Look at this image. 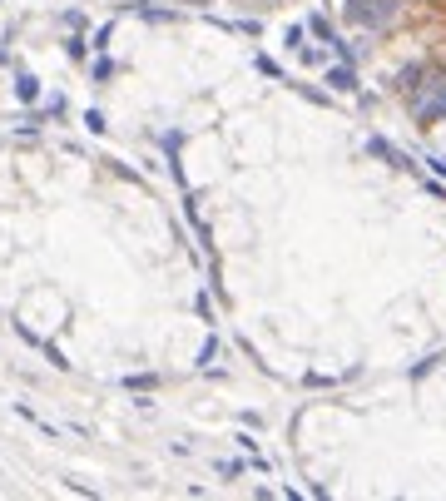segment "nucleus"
<instances>
[{
    "mask_svg": "<svg viewBox=\"0 0 446 501\" xmlns=\"http://www.w3.org/2000/svg\"><path fill=\"white\" fill-rule=\"evenodd\" d=\"M15 95H20V99L30 104V99L40 95V80H30V75H20V80H15Z\"/></svg>",
    "mask_w": 446,
    "mask_h": 501,
    "instance_id": "6",
    "label": "nucleus"
},
{
    "mask_svg": "<svg viewBox=\"0 0 446 501\" xmlns=\"http://www.w3.org/2000/svg\"><path fill=\"white\" fill-rule=\"evenodd\" d=\"M367 149H372L377 159H387V164H392V169H407V159H401V154H397V149H392V144H387V139H382V134H372V139H367Z\"/></svg>",
    "mask_w": 446,
    "mask_h": 501,
    "instance_id": "4",
    "label": "nucleus"
},
{
    "mask_svg": "<svg viewBox=\"0 0 446 501\" xmlns=\"http://www.w3.org/2000/svg\"><path fill=\"white\" fill-rule=\"evenodd\" d=\"M124 5H144V0H124Z\"/></svg>",
    "mask_w": 446,
    "mask_h": 501,
    "instance_id": "9",
    "label": "nucleus"
},
{
    "mask_svg": "<svg viewBox=\"0 0 446 501\" xmlns=\"http://www.w3.org/2000/svg\"><path fill=\"white\" fill-rule=\"evenodd\" d=\"M407 99H412L417 119H446V75L441 70H421V85H412Z\"/></svg>",
    "mask_w": 446,
    "mask_h": 501,
    "instance_id": "1",
    "label": "nucleus"
},
{
    "mask_svg": "<svg viewBox=\"0 0 446 501\" xmlns=\"http://www.w3.org/2000/svg\"><path fill=\"white\" fill-rule=\"evenodd\" d=\"M327 85H332V90H343V95H352V90H357V75H352V65H347V60L327 70Z\"/></svg>",
    "mask_w": 446,
    "mask_h": 501,
    "instance_id": "3",
    "label": "nucleus"
},
{
    "mask_svg": "<svg viewBox=\"0 0 446 501\" xmlns=\"http://www.w3.org/2000/svg\"><path fill=\"white\" fill-rule=\"evenodd\" d=\"M308 30H312L317 40H327V45L337 40V35H332V25H327V15H312V20H308Z\"/></svg>",
    "mask_w": 446,
    "mask_h": 501,
    "instance_id": "5",
    "label": "nucleus"
},
{
    "mask_svg": "<svg viewBox=\"0 0 446 501\" xmlns=\"http://www.w3.org/2000/svg\"><path fill=\"white\" fill-rule=\"evenodd\" d=\"M432 169H436V174H441V179H446V159H432Z\"/></svg>",
    "mask_w": 446,
    "mask_h": 501,
    "instance_id": "8",
    "label": "nucleus"
},
{
    "mask_svg": "<svg viewBox=\"0 0 446 501\" xmlns=\"http://www.w3.org/2000/svg\"><path fill=\"white\" fill-rule=\"evenodd\" d=\"M124 387H134V392H149V387H154V378H149V372H139V378H124Z\"/></svg>",
    "mask_w": 446,
    "mask_h": 501,
    "instance_id": "7",
    "label": "nucleus"
},
{
    "mask_svg": "<svg viewBox=\"0 0 446 501\" xmlns=\"http://www.w3.org/2000/svg\"><path fill=\"white\" fill-rule=\"evenodd\" d=\"M347 20L352 25H362V30H382V25H392L397 20V0H347Z\"/></svg>",
    "mask_w": 446,
    "mask_h": 501,
    "instance_id": "2",
    "label": "nucleus"
}]
</instances>
